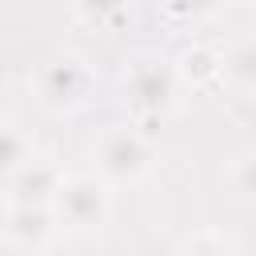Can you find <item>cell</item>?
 Masks as SVG:
<instances>
[{
	"label": "cell",
	"mask_w": 256,
	"mask_h": 256,
	"mask_svg": "<svg viewBox=\"0 0 256 256\" xmlns=\"http://www.w3.org/2000/svg\"><path fill=\"white\" fill-rule=\"evenodd\" d=\"M96 92V72L84 56L76 52H52L36 64L32 72V96L44 112L52 116H72L80 112Z\"/></svg>",
	"instance_id": "obj_1"
},
{
	"label": "cell",
	"mask_w": 256,
	"mask_h": 256,
	"mask_svg": "<svg viewBox=\"0 0 256 256\" xmlns=\"http://www.w3.org/2000/svg\"><path fill=\"white\" fill-rule=\"evenodd\" d=\"M120 88H124V100H128L132 112H140V116H168L180 104L184 80L176 72V60L140 52V56H132L124 64Z\"/></svg>",
	"instance_id": "obj_2"
},
{
	"label": "cell",
	"mask_w": 256,
	"mask_h": 256,
	"mask_svg": "<svg viewBox=\"0 0 256 256\" xmlns=\"http://www.w3.org/2000/svg\"><path fill=\"white\" fill-rule=\"evenodd\" d=\"M112 184L96 172H76V176H64L56 200H52V212L60 220L64 232H76V236H92L108 224L112 216Z\"/></svg>",
	"instance_id": "obj_3"
},
{
	"label": "cell",
	"mask_w": 256,
	"mask_h": 256,
	"mask_svg": "<svg viewBox=\"0 0 256 256\" xmlns=\"http://www.w3.org/2000/svg\"><path fill=\"white\" fill-rule=\"evenodd\" d=\"M92 160L96 176H104L108 184H136L152 168V144L132 124H104L92 140Z\"/></svg>",
	"instance_id": "obj_4"
},
{
	"label": "cell",
	"mask_w": 256,
	"mask_h": 256,
	"mask_svg": "<svg viewBox=\"0 0 256 256\" xmlns=\"http://www.w3.org/2000/svg\"><path fill=\"white\" fill-rule=\"evenodd\" d=\"M60 220L44 204H4V240L24 252H44L60 236Z\"/></svg>",
	"instance_id": "obj_5"
},
{
	"label": "cell",
	"mask_w": 256,
	"mask_h": 256,
	"mask_svg": "<svg viewBox=\"0 0 256 256\" xmlns=\"http://www.w3.org/2000/svg\"><path fill=\"white\" fill-rule=\"evenodd\" d=\"M64 184V172L52 164V160H28L8 184H4V204H44L52 208L56 192Z\"/></svg>",
	"instance_id": "obj_6"
},
{
	"label": "cell",
	"mask_w": 256,
	"mask_h": 256,
	"mask_svg": "<svg viewBox=\"0 0 256 256\" xmlns=\"http://www.w3.org/2000/svg\"><path fill=\"white\" fill-rule=\"evenodd\" d=\"M176 72H180V80L188 88H208V84H216L224 76V56L204 48V44H192V48H184L176 56Z\"/></svg>",
	"instance_id": "obj_7"
},
{
	"label": "cell",
	"mask_w": 256,
	"mask_h": 256,
	"mask_svg": "<svg viewBox=\"0 0 256 256\" xmlns=\"http://www.w3.org/2000/svg\"><path fill=\"white\" fill-rule=\"evenodd\" d=\"M28 160H36V144L32 136L12 124V120H0V184H8Z\"/></svg>",
	"instance_id": "obj_8"
},
{
	"label": "cell",
	"mask_w": 256,
	"mask_h": 256,
	"mask_svg": "<svg viewBox=\"0 0 256 256\" xmlns=\"http://www.w3.org/2000/svg\"><path fill=\"white\" fill-rule=\"evenodd\" d=\"M72 8H76V16L84 24H92L100 32H112V28H120L128 20L132 0H72Z\"/></svg>",
	"instance_id": "obj_9"
},
{
	"label": "cell",
	"mask_w": 256,
	"mask_h": 256,
	"mask_svg": "<svg viewBox=\"0 0 256 256\" xmlns=\"http://www.w3.org/2000/svg\"><path fill=\"white\" fill-rule=\"evenodd\" d=\"M224 76L240 92H256V40H244L224 56Z\"/></svg>",
	"instance_id": "obj_10"
},
{
	"label": "cell",
	"mask_w": 256,
	"mask_h": 256,
	"mask_svg": "<svg viewBox=\"0 0 256 256\" xmlns=\"http://www.w3.org/2000/svg\"><path fill=\"white\" fill-rule=\"evenodd\" d=\"M224 4H232V0H164V12L176 24H204V20L220 16Z\"/></svg>",
	"instance_id": "obj_11"
},
{
	"label": "cell",
	"mask_w": 256,
	"mask_h": 256,
	"mask_svg": "<svg viewBox=\"0 0 256 256\" xmlns=\"http://www.w3.org/2000/svg\"><path fill=\"white\" fill-rule=\"evenodd\" d=\"M184 256H240V248L228 236H220V232H200V236L188 240Z\"/></svg>",
	"instance_id": "obj_12"
},
{
	"label": "cell",
	"mask_w": 256,
	"mask_h": 256,
	"mask_svg": "<svg viewBox=\"0 0 256 256\" xmlns=\"http://www.w3.org/2000/svg\"><path fill=\"white\" fill-rule=\"evenodd\" d=\"M232 188L244 196V200H256V152H244L232 160Z\"/></svg>",
	"instance_id": "obj_13"
},
{
	"label": "cell",
	"mask_w": 256,
	"mask_h": 256,
	"mask_svg": "<svg viewBox=\"0 0 256 256\" xmlns=\"http://www.w3.org/2000/svg\"><path fill=\"white\" fill-rule=\"evenodd\" d=\"M236 4H256V0H236Z\"/></svg>",
	"instance_id": "obj_14"
},
{
	"label": "cell",
	"mask_w": 256,
	"mask_h": 256,
	"mask_svg": "<svg viewBox=\"0 0 256 256\" xmlns=\"http://www.w3.org/2000/svg\"><path fill=\"white\" fill-rule=\"evenodd\" d=\"M0 4H4V0H0Z\"/></svg>",
	"instance_id": "obj_15"
}]
</instances>
